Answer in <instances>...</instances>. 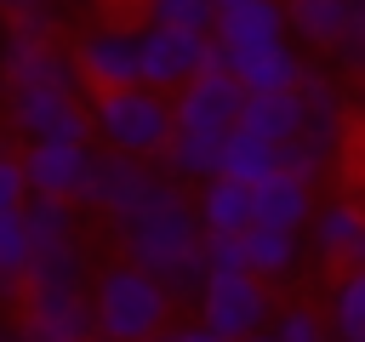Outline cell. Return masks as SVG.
Segmentation results:
<instances>
[{
	"label": "cell",
	"mask_w": 365,
	"mask_h": 342,
	"mask_svg": "<svg viewBox=\"0 0 365 342\" xmlns=\"http://www.w3.org/2000/svg\"><path fill=\"white\" fill-rule=\"evenodd\" d=\"M86 125H91V142H97V148L154 165L160 148L171 142V97H165V91H148V86L91 91Z\"/></svg>",
	"instance_id": "7"
},
{
	"label": "cell",
	"mask_w": 365,
	"mask_h": 342,
	"mask_svg": "<svg viewBox=\"0 0 365 342\" xmlns=\"http://www.w3.org/2000/svg\"><path fill=\"white\" fill-rule=\"evenodd\" d=\"M91 342H103V336H91Z\"/></svg>",
	"instance_id": "29"
},
{
	"label": "cell",
	"mask_w": 365,
	"mask_h": 342,
	"mask_svg": "<svg viewBox=\"0 0 365 342\" xmlns=\"http://www.w3.org/2000/svg\"><path fill=\"white\" fill-rule=\"evenodd\" d=\"M205 63H211V40H205V34H182V28H137V86L171 97V91L188 86Z\"/></svg>",
	"instance_id": "12"
},
{
	"label": "cell",
	"mask_w": 365,
	"mask_h": 342,
	"mask_svg": "<svg viewBox=\"0 0 365 342\" xmlns=\"http://www.w3.org/2000/svg\"><path fill=\"white\" fill-rule=\"evenodd\" d=\"M314 217V188L274 171L262 188H251V222L262 228H285V234H302V222Z\"/></svg>",
	"instance_id": "16"
},
{
	"label": "cell",
	"mask_w": 365,
	"mask_h": 342,
	"mask_svg": "<svg viewBox=\"0 0 365 342\" xmlns=\"http://www.w3.org/2000/svg\"><path fill=\"white\" fill-rule=\"evenodd\" d=\"M228 6H245V0H211V11H228Z\"/></svg>",
	"instance_id": "28"
},
{
	"label": "cell",
	"mask_w": 365,
	"mask_h": 342,
	"mask_svg": "<svg viewBox=\"0 0 365 342\" xmlns=\"http://www.w3.org/2000/svg\"><path fill=\"white\" fill-rule=\"evenodd\" d=\"M11 342H91L86 285H23Z\"/></svg>",
	"instance_id": "10"
},
{
	"label": "cell",
	"mask_w": 365,
	"mask_h": 342,
	"mask_svg": "<svg viewBox=\"0 0 365 342\" xmlns=\"http://www.w3.org/2000/svg\"><path fill=\"white\" fill-rule=\"evenodd\" d=\"M319 319H325L331 342H365V274H359V268L336 274V285H331Z\"/></svg>",
	"instance_id": "20"
},
{
	"label": "cell",
	"mask_w": 365,
	"mask_h": 342,
	"mask_svg": "<svg viewBox=\"0 0 365 342\" xmlns=\"http://www.w3.org/2000/svg\"><path fill=\"white\" fill-rule=\"evenodd\" d=\"M285 28H291L297 46L325 51L342 74L365 68V0H291L285 6Z\"/></svg>",
	"instance_id": "8"
},
{
	"label": "cell",
	"mask_w": 365,
	"mask_h": 342,
	"mask_svg": "<svg viewBox=\"0 0 365 342\" xmlns=\"http://www.w3.org/2000/svg\"><path fill=\"white\" fill-rule=\"evenodd\" d=\"M240 103H245V91L217 63H205L188 86H177L171 91V142L160 148V171L171 182L217 177V154H222L228 131L240 125Z\"/></svg>",
	"instance_id": "4"
},
{
	"label": "cell",
	"mask_w": 365,
	"mask_h": 342,
	"mask_svg": "<svg viewBox=\"0 0 365 342\" xmlns=\"http://www.w3.org/2000/svg\"><path fill=\"white\" fill-rule=\"evenodd\" d=\"M274 171H279V154L234 125L228 142H222V154H217V177H222V182H240V188H262Z\"/></svg>",
	"instance_id": "19"
},
{
	"label": "cell",
	"mask_w": 365,
	"mask_h": 342,
	"mask_svg": "<svg viewBox=\"0 0 365 342\" xmlns=\"http://www.w3.org/2000/svg\"><path fill=\"white\" fill-rule=\"evenodd\" d=\"M188 205H194L200 234H245L251 228V188H240V182L205 177V182H194Z\"/></svg>",
	"instance_id": "15"
},
{
	"label": "cell",
	"mask_w": 365,
	"mask_h": 342,
	"mask_svg": "<svg viewBox=\"0 0 365 342\" xmlns=\"http://www.w3.org/2000/svg\"><path fill=\"white\" fill-rule=\"evenodd\" d=\"M23 274H29V234H23V217H17V211H0V302H17Z\"/></svg>",
	"instance_id": "21"
},
{
	"label": "cell",
	"mask_w": 365,
	"mask_h": 342,
	"mask_svg": "<svg viewBox=\"0 0 365 342\" xmlns=\"http://www.w3.org/2000/svg\"><path fill=\"white\" fill-rule=\"evenodd\" d=\"M297 97H302V125H297V137L279 148V171L297 177V182H308V188H319V182H331V177L342 171L348 142H354L348 91H342L325 68L308 63V74L297 80Z\"/></svg>",
	"instance_id": "5"
},
{
	"label": "cell",
	"mask_w": 365,
	"mask_h": 342,
	"mask_svg": "<svg viewBox=\"0 0 365 342\" xmlns=\"http://www.w3.org/2000/svg\"><path fill=\"white\" fill-rule=\"evenodd\" d=\"M268 336H274V342H331L319 308H308V302H285V308H274V314H268Z\"/></svg>",
	"instance_id": "23"
},
{
	"label": "cell",
	"mask_w": 365,
	"mask_h": 342,
	"mask_svg": "<svg viewBox=\"0 0 365 342\" xmlns=\"http://www.w3.org/2000/svg\"><path fill=\"white\" fill-rule=\"evenodd\" d=\"M29 188H23V165H17V148L0 142V211H23Z\"/></svg>",
	"instance_id": "25"
},
{
	"label": "cell",
	"mask_w": 365,
	"mask_h": 342,
	"mask_svg": "<svg viewBox=\"0 0 365 342\" xmlns=\"http://www.w3.org/2000/svg\"><path fill=\"white\" fill-rule=\"evenodd\" d=\"M285 6H291V0H285Z\"/></svg>",
	"instance_id": "30"
},
{
	"label": "cell",
	"mask_w": 365,
	"mask_h": 342,
	"mask_svg": "<svg viewBox=\"0 0 365 342\" xmlns=\"http://www.w3.org/2000/svg\"><path fill=\"white\" fill-rule=\"evenodd\" d=\"M205 40H211V63L245 97L297 91V80L308 74V57H302V46L285 28V6L279 0H245V6L217 11Z\"/></svg>",
	"instance_id": "3"
},
{
	"label": "cell",
	"mask_w": 365,
	"mask_h": 342,
	"mask_svg": "<svg viewBox=\"0 0 365 342\" xmlns=\"http://www.w3.org/2000/svg\"><path fill=\"white\" fill-rule=\"evenodd\" d=\"M297 125H302V97L297 91H262V97L240 103V131L257 137V142H268L274 154L297 137Z\"/></svg>",
	"instance_id": "17"
},
{
	"label": "cell",
	"mask_w": 365,
	"mask_h": 342,
	"mask_svg": "<svg viewBox=\"0 0 365 342\" xmlns=\"http://www.w3.org/2000/svg\"><path fill=\"white\" fill-rule=\"evenodd\" d=\"M63 51H68L74 80L91 86V91L137 86V28H125V23H97L86 34H74Z\"/></svg>",
	"instance_id": "11"
},
{
	"label": "cell",
	"mask_w": 365,
	"mask_h": 342,
	"mask_svg": "<svg viewBox=\"0 0 365 342\" xmlns=\"http://www.w3.org/2000/svg\"><path fill=\"white\" fill-rule=\"evenodd\" d=\"M194 302H200L194 325H205L222 342H245V336L268 331V314H274V291L251 274H205L194 285Z\"/></svg>",
	"instance_id": "9"
},
{
	"label": "cell",
	"mask_w": 365,
	"mask_h": 342,
	"mask_svg": "<svg viewBox=\"0 0 365 342\" xmlns=\"http://www.w3.org/2000/svg\"><path fill=\"white\" fill-rule=\"evenodd\" d=\"M46 6H51V0H0V11H6V17H23V11H46Z\"/></svg>",
	"instance_id": "27"
},
{
	"label": "cell",
	"mask_w": 365,
	"mask_h": 342,
	"mask_svg": "<svg viewBox=\"0 0 365 342\" xmlns=\"http://www.w3.org/2000/svg\"><path fill=\"white\" fill-rule=\"evenodd\" d=\"M211 0H143V28H182V34H211Z\"/></svg>",
	"instance_id": "22"
},
{
	"label": "cell",
	"mask_w": 365,
	"mask_h": 342,
	"mask_svg": "<svg viewBox=\"0 0 365 342\" xmlns=\"http://www.w3.org/2000/svg\"><path fill=\"white\" fill-rule=\"evenodd\" d=\"M23 165V188L40 194V200H68L80 194L86 182V165H91V142H63V137H40V142H23L17 154Z\"/></svg>",
	"instance_id": "14"
},
{
	"label": "cell",
	"mask_w": 365,
	"mask_h": 342,
	"mask_svg": "<svg viewBox=\"0 0 365 342\" xmlns=\"http://www.w3.org/2000/svg\"><path fill=\"white\" fill-rule=\"evenodd\" d=\"M0 114L23 142H40V137L91 142L80 80H74L57 34H40V28H23L6 17V28H0Z\"/></svg>",
	"instance_id": "2"
},
{
	"label": "cell",
	"mask_w": 365,
	"mask_h": 342,
	"mask_svg": "<svg viewBox=\"0 0 365 342\" xmlns=\"http://www.w3.org/2000/svg\"><path fill=\"white\" fill-rule=\"evenodd\" d=\"M171 308L177 296L120 256L86 274V314H91V336L103 342H154L171 325Z\"/></svg>",
	"instance_id": "6"
},
{
	"label": "cell",
	"mask_w": 365,
	"mask_h": 342,
	"mask_svg": "<svg viewBox=\"0 0 365 342\" xmlns=\"http://www.w3.org/2000/svg\"><path fill=\"white\" fill-rule=\"evenodd\" d=\"M154 342H222V336H211L205 325H165Z\"/></svg>",
	"instance_id": "26"
},
{
	"label": "cell",
	"mask_w": 365,
	"mask_h": 342,
	"mask_svg": "<svg viewBox=\"0 0 365 342\" xmlns=\"http://www.w3.org/2000/svg\"><path fill=\"white\" fill-rule=\"evenodd\" d=\"M200 262H205V274H245L240 234H200Z\"/></svg>",
	"instance_id": "24"
},
{
	"label": "cell",
	"mask_w": 365,
	"mask_h": 342,
	"mask_svg": "<svg viewBox=\"0 0 365 342\" xmlns=\"http://www.w3.org/2000/svg\"><path fill=\"white\" fill-rule=\"evenodd\" d=\"M240 245H245V274L262 279V285L291 279L297 262H302V234H285V228H262V222H251V228L240 234Z\"/></svg>",
	"instance_id": "18"
},
{
	"label": "cell",
	"mask_w": 365,
	"mask_h": 342,
	"mask_svg": "<svg viewBox=\"0 0 365 342\" xmlns=\"http://www.w3.org/2000/svg\"><path fill=\"white\" fill-rule=\"evenodd\" d=\"M97 217L114 228L120 262L143 268L171 296H194V285L205 279V262H200V222L182 182H171L160 165H143Z\"/></svg>",
	"instance_id": "1"
},
{
	"label": "cell",
	"mask_w": 365,
	"mask_h": 342,
	"mask_svg": "<svg viewBox=\"0 0 365 342\" xmlns=\"http://www.w3.org/2000/svg\"><path fill=\"white\" fill-rule=\"evenodd\" d=\"M302 245H314V256L336 274L359 268L365 262V217L354 205V194H331V200H314V217L302 222Z\"/></svg>",
	"instance_id": "13"
}]
</instances>
